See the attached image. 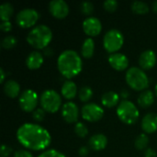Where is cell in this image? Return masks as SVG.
Here are the masks:
<instances>
[{"label": "cell", "instance_id": "cell-2", "mask_svg": "<svg viewBox=\"0 0 157 157\" xmlns=\"http://www.w3.org/2000/svg\"><path fill=\"white\" fill-rule=\"evenodd\" d=\"M59 72L67 79H71L82 71L83 62L80 55L74 50H65L62 52L57 60Z\"/></svg>", "mask_w": 157, "mask_h": 157}, {"label": "cell", "instance_id": "cell-23", "mask_svg": "<svg viewBox=\"0 0 157 157\" xmlns=\"http://www.w3.org/2000/svg\"><path fill=\"white\" fill-rule=\"evenodd\" d=\"M95 51V42L92 38H87L85 40L82 48H81V53L82 56L86 59H90L94 55Z\"/></svg>", "mask_w": 157, "mask_h": 157}, {"label": "cell", "instance_id": "cell-31", "mask_svg": "<svg viewBox=\"0 0 157 157\" xmlns=\"http://www.w3.org/2000/svg\"><path fill=\"white\" fill-rule=\"evenodd\" d=\"M38 157H66L63 154H62L61 152L54 150V149H50L47 151H44L43 153H41Z\"/></svg>", "mask_w": 157, "mask_h": 157}, {"label": "cell", "instance_id": "cell-7", "mask_svg": "<svg viewBox=\"0 0 157 157\" xmlns=\"http://www.w3.org/2000/svg\"><path fill=\"white\" fill-rule=\"evenodd\" d=\"M40 102L41 105V109H43L46 112L55 113L59 110L61 107L62 98L55 90L47 89L41 94Z\"/></svg>", "mask_w": 157, "mask_h": 157}, {"label": "cell", "instance_id": "cell-30", "mask_svg": "<svg viewBox=\"0 0 157 157\" xmlns=\"http://www.w3.org/2000/svg\"><path fill=\"white\" fill-rule=\"evenodd\" d=\"M80 10L85 16H89L94 11V6L89 1H84L80 5Z\"/></svg>", "mask_w": 157, "mask_h": 157}, {"label": "cell", "instance_id": "cell-26", "mask_svg": "<svg viewBox=\"0 0 157 157\" xmlns=\"http://www.w3.org/2000/svg\"><path fill=\"white\" fill-rule=\"evenodd\" d=\"M148 144H149V138L145 133H142L138 135L137 138L135 139L134 145L137 150H144L147 148Z\"/></svg>", "mask_w": 157, "mask_h": 157}, {"label": "cell", "instance_id": "cell-15", "mask_svg": "<svg viewBox=\"0 0 157 157\" xmlns=\"http://www.w3.org/2000/svg\"><path fill=\"white\" fill-rule=\"evenodd\" d=\"M156 63V54L152 50H146L139 57V64L143 70H150Z\"/></svg>", "mask_w": 157, "mask_h": 157}, {"label": "cell", "instance_id": "cell-21", "mask_svg": "<svg viewBox=\"0 0 157 157\" xmlns=\"http://www.w3.org/2000/svg\"><path fill=\"white\" fill-rule=\"evenodd\" d=\"M138 104L144 109L151 107L155 102V95L151 90H144L138 97Z\"/></svg>", "mask_w": 157, "mask_h": 157}, {"label": "cell", "instance_id": "cell-29", "mask_svg": "<svg viewBox=\"0 0 157 157\" xmlns=\"http://www.w3.org/2000/svg\"><path fill=\"white\" fill-rule=\"evenodd\" d=\"M75 134L80 137V138H85L86 137V135L88 134V129L87 127L82 123V122H77L75 125Z\"/></svg>", "mask_w": 157, "mask_h": 157}, {"label": "cell", "instance_id": "cell-8", "mask_svg": "<svg viewBox=\"0 0 157 157\" xmlns=\"http://www.w3.org/2000/svg\"><path fill=\"white\" fill-rule=\"evenodd\" d=\"M39 17L40 15L36 9L28 7L20 10L17 13L16 17V22L17 26L22 29H29L37 23Z\"/></svg>", "mask_w": 157, "mask_h": 157}, {"label": "cell", "instance_id": "cell-22", "mask_svg": "<svg viewBox=\"0 0 157 157\" xmlns=\"http://www.w3.org/2000/svg\"><path fill=\"white\" fill-rule=\"evenodd\" d=\"M119 100H120L119 95L116 92H113V91L107 92L101 97V103L106 108H113V107H115L116 105H118Z\"/></svg>", "mask_w": 157, "mask_h": 157}, {"label": "cell", "instance_id": "cell-25", "mask_svg": "<svg viewBox=\"0 0 157 157\" xmlns=\"http://www.w3.org/2000/svg\"><path fill=\"white\" fill-rule=\"evenodd\" d=\"M132 10L138 15H144L149 11V6L143 1H135L132 4Z\"/></svg>", "mask_w": 157, "mask_h": 157}, {"label": "cell", "instance_id": "cell-6", "mask_svg": "<svg viewBox=\"0 0 157 157\" xmlns=\"http://www.w3.org/2000/svg\"><path fill=\"white\" fill-rule=\"evenodd\" d=\"M124 43L123 34L117 29H109L106 32L103 38V46L105 50L110 54L116 53L119 50L121 49Z\"/></svg>", "mask_w": 157, "mask_h": 157}, {"label": "cell", "instance_id": "cell-13", "mask_svg": "<svg viewBox=\"0 0 157 157\" xmlns=\"http://www.w3.org/2000/svg\"><path fill=\"white\" fill-rule=\"evenodd\" d=\"M62 116L67 123H75L79 118V109L74 102H66L62 108Z\"/></svg>", "mask_w": 157, "mask_h": 157}, {"label": "cell", "instance_id": "cell-37", "mask_svg": "<svg viewBox=\"0 0 157 157\" xmlns=\"http://www.w3.org/2000/svg\"><path fill=\"white\" fill-rule=\"evenodd\" d=\"M88 153H89V149H88L86 146H82V147H80L79 150H78L79 155L82 157L86 156V155H88Z\"/></svg>", "mask_w": 157, "mask_h": 157}, {"label": "cell", "instance_id": "cell-19", "mask_svg": "<svg viewBox=\"0 0 157 157\" xmlns=\"http://www.w3.org/2000/svg\"><path fill=\"white\" fill-rule=\"evenodd\" d=\"M4 92L10 98H16L20 94V86L15 80H7L4 84Z\"/></svg>", "mask_w": 157, "mask_h": 157}, {"label": "cell", "instance_id": "cell-24", "mask_svg": "<svg viewBox=\"0 0 157 157\" xmlns=\"http://www.w3.org/2000/svg\"><path fill=\"white\" fill-rule=\"evenodd\" d=\"M14 13V7L10 3H4L0 6V18L2 21H9Z\"/></svg>", "mask_w": 157, "mask_h": 157}, {"label": "cell", "instance_id": "cell-42", "mask_svg": "<svg viewBox=\"0 0 157 157\" xmlns=\"http://www.w3.org/2000/svg\"><path fill=\"white\" fill-rule=\"evenodd\" d=\"M155 96L157 97V84L156 86H155Z\"/></svg>", "mask_w": 157, "mask_h": 157}, {"label": "cell", "instance_id": "cell-16", "mask_svg": "<svg viewBox=\"0 0 157 157\" xmlns=\"http://www.w3.org/2000/svg\"><path fill=\"white\" fill-rule=\"evenodd\" d=\"M142 129L145 133H154L157 131V114L148 113L142 120Z\"/></svg>", "mask_w": 157, "mask_h": 157}, {"label": "cell", "instance_id": "cell-33", "mask_svg": "<svg viewBox=\"0 0 157 157\" xmlns=\"http://www.w3.org/2000/svg\"><path fill=\"white\" fill-rule=\"evenodd\" d=\"M45 112L46 111L43 109H36L32 113L33 120L37 122L42 121L45 118Z\"/></svg>", "mask_w": 157, "mask_h": 157}, {"label": "cell", "instance_id": "cell-10", "mask_svg": "<svg viewBox=\"0 0 157 157\" xmlns=\"http://www.w3.org/2000/svg\"><path fill=\"white\" fill-rule=\"evenodd\" d=\"M81 115L85 121L95 122L102 119L104 115V110L100 106L95 103H88L83 106L81 109Z\"/></svg>", "mask_w": 157, "mask_h": 157}, {"label": "cell", "instance_id": "cell-27", "mask_svg": "<svg viewBox=\"0 0 157 157\" xmlns=\"http://www.w3.org/2000/svg\"><path fill=\"white\" fill-rule=\"evenodd\" d=\"M92 96H93V90L89 86H83L78 91V97L82 102H87L88 100L91 99Z\"/></svg>", "mask_w": 157, "mask_h": 157}, {"label": "cell", "instance_id": "cell-20", "mask_svg": "<svg viewBox=\"0 0 157 157\" xmlns=\"http://www.w3.org/2000/svg\"><path fill=\"white\" fill-rule=\"evenodd\" d=\"M61 93L65 99L71 100L75 98L77 94V86L73 81H70V80L65 81L62 86Z\"/></svg>", "mask_w": 157, "mask_h": 157}, {"label": "cell", "instance_id": "cell-36", "mask_svg": "<svg viewBox=\"0 0 157 157\" xmlns=\"http://www.w3.org/2000/svg\"><path fill=\"white\" fill-rule=\"evenodd\" d=\"M13 157H33L32 154L27 150H18L14 154Z\"/></svg>", "mask_w": 157, "mask_h": 157}, {"label": "cell", "instance_id": "cell-28", "mask_svg": "<svg viewBox=\"0 0 157 157\" xmlns=\"http://www.w3.org/2000/svg\"><path fill=\"white\" fill-rule=\"evenodd\" d=\"M17 43V39L12 36V35H9V36H6L3 39L2 42H1V46L6 49V50H8V49H12L14 48Z\"/></svg>", "mask_w": 157, "mask_h": 157}, {"label": "cell", "instance_id": "cell-4", "mask_svg": "<svg viewBox=\"0 0 157 157\" xmlns=\"http://www.w3.org/2000/svg\"><path fill=\"white\" fill-rule=\"evenodd\" d=\"M125 79L128 86L135 91H143L149 86L147 75L139 67H131L126 73Z\"/></svg>", "mask_w": 157, "mask_h": 157}, {"label": "cell", "instance_id": "cell-40", "mask_svg": "<svg viewBox=\"0 0 157 157\" xmlns=\"http://www.w3.org/2000/svg\"><path fill=\"white\" fill-rule=\"evenodd\" d=\"M121 96L122 97V98H127L129 97V93H128V91H127V90H122V91H121Z\"/></svg>", "mask_w": 157, "mask_h": 157}, {"label": "cell", "instance_id": "cell-11", "mask_svg": "<svg viewBox=\"0 0 157 157\" xmlns=\"http://www.w3.org/2000/svg\"><path fill=\"white\" fill-rule=\"evenodd\" d=\"M49 10L52 17L62 19L68 16L69 6L63 0H52L49 3Z\"/></svg>", "mask_w": 157, "mask_h": 157}, {"label": "cell", "instance_id": "cell-39", "mask_svg": "<svg viewBox=\"0 0 157 157\" xmlns=\"http://www.w3.org/2000/svg\"><path fill=\"white\" fill-rule=\"evenodd\" d=\"M0 75H1L0 83H4V81H5V77H6V73L4 72L3 68H1V69H0Z\"/></svg>", "mask_w": 157, "mask_h": 157}, {"label": "cell", "instance_id": "cell-38", "mask_svg": "<svg viewBox=\"0 0 157 157\" xmlns=\"http://www.w3.org/2000/svg\"><path fill=\"white\" fill-rule=\"evenodd\" d=\"M144 157H157L156 152L152 148H147L144 153Z\"/></svg>", "mask_w": 157, "mask_h": 157}, {"label": "cell", "instance_id": "cell-35", "mask_svg": "<svg viewBox=\"0 0 157 157\" xmlns=\"http://www.w3.org/2000/svg\"><path fill=\"white\" fill-rule=\"evenodd\" d=\"M0 29L4 32H8L12 29V24L10 21H2L0 24Z\"/></svg>", "mask_w": 157, "mask_h": 157}, {"label": "cell", "instance_id": "cell-3", "mask_svg": "<svg viewBox=\"0 0 157 157\" xmlns=\"http://www.w3.org/2000/svg\"><path fill=\"white\" fill-rule=\"evenodd\" d=\"M52 29L46 25H38L34 27L27 36L28 43L37 50L46 49L52 41Z\"/></svg>", "mask_w": 157, "mask_h": 157}, {"label": "cell", "instance_id": "cell-18", "mask_svg": "<svg viewBox=\"0 0 157 157\" xmlns=\"http://www.w3.org/2000/svg\"><path fill=\"white\" fill-rule=\"evenodd\" d=\"M89 147L94 151H101L106 148L108 144V139L104 134L98 133L93 135L88 142Z\"/></svg>", "mask_w": 157, "mask_h": 157}, {"label": "cell", "instance_id": "cell-9", "mask_svg": "<svg viewBox=\"0 0 157 157\" xmlns=\"http://www.w3.org/2000/svg\"><path fill=\"white\" fill-rule=\"evenodd\" d=\"M19 107L25 112L34 111L38 104V95L32 89L24 90L19 96Z\"/></svg>", "mask_w": 157, "mask_h": 157}, {"label": "cell", "instance_id": "cell-34", "mask_svg": "<svg viewBox=\"0 0 157 157\" xmlns=\"http://www.w3.org/2000/svg\"><path fill=\"white\" fill-rule=\"evenodd\" d=\"M12 153V148L8 145L2 144L0 150V157H8Z\"/></svg>", "mask_w": 157, "mask_h": 157}, {"label": "cell", "instance_id": "cell-12", "mask_svg": "<svg viewBox=\"0 0 157 157\" xmlns=\"http://www.w3.org/2000/svg\"><path fill=\"white\" fill-rule=\"evenodd\" d=\"M83 29L87 36L96 37L102 30L101 21L96 17H88L83 22Z\"/></svg>", "mask_w": 157, "mask_h": 157}, {"label": "cell", "instance_id": "cell-17", "mask_svg": "<svg viewBox=\"0 0 157 157\" xmlns=\"http://www.w3.org/2000/svg\"><path fill=\"white\" fill-rule=\"evenodd\" d=\"M43 62H44L43 55L40 52L34 51L28 55L26 59V65L30 70H36L42 65Z\"/></svg>", "mask_w": 157, "mask_h": 157}, {"label": "cell", "instance_id": "cell-41", "mask_svg": "<svg viewBox=\"0 0 157 157\" xmlns=\"http://www.w3.org/2000/svg\"><path fill=\"white\" fill-rule=\"evenodd\" d=\"M152 9H153L154 12L157 13V1H155V2L153 3V5H152Z\"/></svg>", "mask_w": 157, "mask_h": 157}, {"label": "cell", "instance_id": "cell-32", "mask_svg": "<svg viewBox=\"0 0 157 157\" xmlns=\"http://www.w3.org/2000/svg\"><path fill=\"white\" fill-rule=\"evenodd\" d=\"M103 6L109 12H114L118 8V2L116 0H107L103 3Z\"/></svg>", "mask_w": 157, "mask_h": 157}, {"label": "cell", "instance_id": "cell-1", "mask_svg": "<svg viewBox=\"0 0 157 157\" xmlns=\"http://www.w3.org/2000/svg\"><path fill=\"white\" fill-rule=\"evenodd\" d=\"M17 139L25 148L42 151L50 146L52 137L43 127L34 123H24L17 131Z\"/></svg>", "mask_w": 157, "mask_h": 157}, {"label": "cell", "instance_id": "cell-5", "mask_svg": "<svg viewBox=\"0 0 157 157\" xmlns=\"http://www.w3.org/2000/svg\"><path fill=\"white\" fill-rule=\"evenodd\" d=\"M117 115L123 123L132 125L138 121L140 112L132 102L129 100H123L118 106Z\"/></svg>", "mask_w": 157, "mask_h": 157}, {"label": "cell", "instance_id": "cell-14", "mask_svg": "<svg viewBox=\"0 0 157 157\" xmlns=\"http://www.w3.org/2000/svg\"><path fill=\"white\" fill-rule=\"evenodd\" d=\"M108 59L110 66L117 71H124L129 66V60L123 53H112L109 56Z\"/></svg>", "mask_w": 157, "mask_h": 157}]
</instances>
